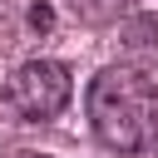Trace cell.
<instances>
[{
    "label": "cell",
    "instance_id": "obj_3",
    "mask_svg": "<svg viewBox=\"0 0 158 158\" xmlns=\"http://www.w3.org/2000/svg\"><path fill=\"white\" fill-rule=\"evenodd\" d=\"M30 25H35V30H49V25H54V15H49L44 5H35V10H30Z\"/></svg>",
    "mask_w": 158,
    "mask_h": 158
},
{
    "label": "cell",
    "instance_id": "obj_4",
    "mask_svg": "<svg viewBox=\"0 0 158 158\" xmlns=\"http://www.w3.org/2000/svg\"><path fill=\"white\" fill-rule=\"evenodd\" d=\"M30 158H40V153H30Z\"/></svg>",
    "mask_w": 158,
    "mask_h": 158
},
{
    "label": "cell",
    "instance_id": "obj_1",
    "mask_svg": "<svg viewBox=\"0 0 158 158\" xmlns=\"http://www.w3.org/2000/svg\"><path fill=\"white\" fill-rule=\"evenodd\" d=\"M84 114L109 153L138 158L158 148V79L138 64H104L84 89Z\"/></svg>",
    "mask_w": 158,
    "mask_h": 158
},
{
    "label": "cell",
    "instance_id": "obj_2",
    "mask_svg": "<svg viewBox=\"0 0 158 158\" xmlns=\"http://www.w3.org/2000/svg\"><path fill=\"white\" fill-rule=\"evenodd\" d=\"M69 99H74V74L64 59H25L0 89V104L20 123H49L54 114H64Z\"/></svg>",
    "mask_w": 158,
    "mask_h": 158
}]
</instances>
